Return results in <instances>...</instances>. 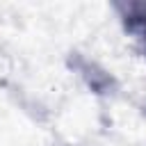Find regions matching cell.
I'll use <instances>...</instances> for the list:
<instances>
[{
    "mask_svg": "<svg viewBox=\"0 0 146 146\" xmlns=\"http://www.w3.org/2000/svg\"><path fill=\"white\" fill-rule=\"evenodd\" d=\"M121 11V23L128 34L137 36L146 46V2H128V5H116Z\"/></svg>",
    "mask_w": 146,
    "mask_h": 146,
    "instance_id": "1",
    "label": "cell"
}]
</instances>
